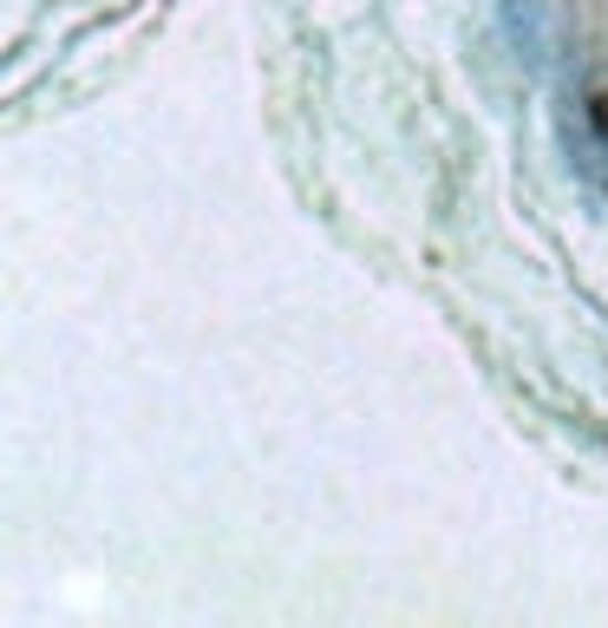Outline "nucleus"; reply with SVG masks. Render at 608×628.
Returning a JSON list of instances; mask_svg holds the SVG:
<instances>
[{"mask_svg":"<svg viewBox=\"0 0 608 628\" xmlns=\"http://www.w3.org/2000/svg\"><path fill=\"white\" fill-rule=\"evenodd\" d=\"M596 125H602V132H608V92H602V99H596Z\"/></svg>","mask_w":608,"mask_h":628,"instance_id":"obj_1","label":"nucleus"}]
</instances>
